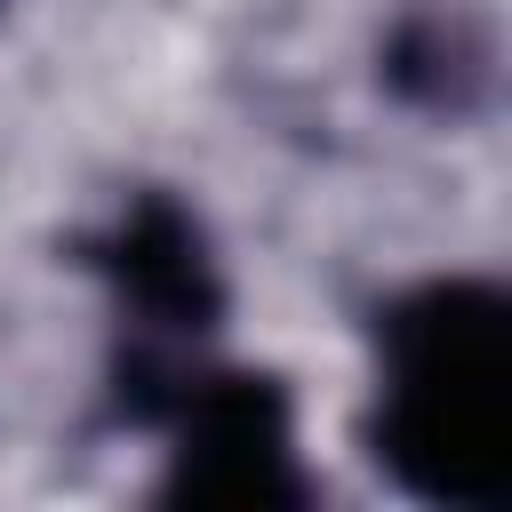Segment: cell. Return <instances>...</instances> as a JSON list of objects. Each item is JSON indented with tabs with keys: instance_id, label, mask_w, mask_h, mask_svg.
Listing matches in <instances>:
<instances>
[{
	"instance_id": "cell-3",
	"label": "cell",
	"mask_w": 512,
	"mask_h": 512,
	"mask_svg": "<svg viewBox=\"0 0 512 512\" xmlns=\"http://www.w3.org/2000/svg\"><path fill=\"white\" fill-rule=\"evenodd\" d=\"M160 416L176 424L168 496H184V504H296L304 496L296 440H288V400H280L272 376L192 368Z\"/></svg>"
},
{
	"instance_id": "cell-2",
	"label": "cell",
	"mask_w": 512,
	"mask_h": 512,
	"mask_svg": "<svg viewBox=\"0 0 512 512\" xmlns=\"http://www.w3.org/2000/svg\"><path fill=\"white\" fill-rule=\"evenodd\" d=\"M104 272L120 288V320H136V360L120 384L128 408H144L152 384H168V400H176V384L200 368V360L184 368V352H200V336L216 320V264H208L192 216L176 200H136L104 248ZM168 400H152V408H168Z\"/></svg>"
},
{
	"instance_id": "cell-1",
	"label": "cell",
	"mask_w": 512,
	"mask_h": 512,
	"mask_svg": "<svg viewBox=\"0 0 512 512\" xmlns=\"http://www.w3.org/2000/svg\"><path fill=\"white\" fill-rule=\"evenodd\" d=\"M368 440L424 504L496 512L512 496V304L488 280H432L376 320Z\"/></svg>"
}]
</instances>
